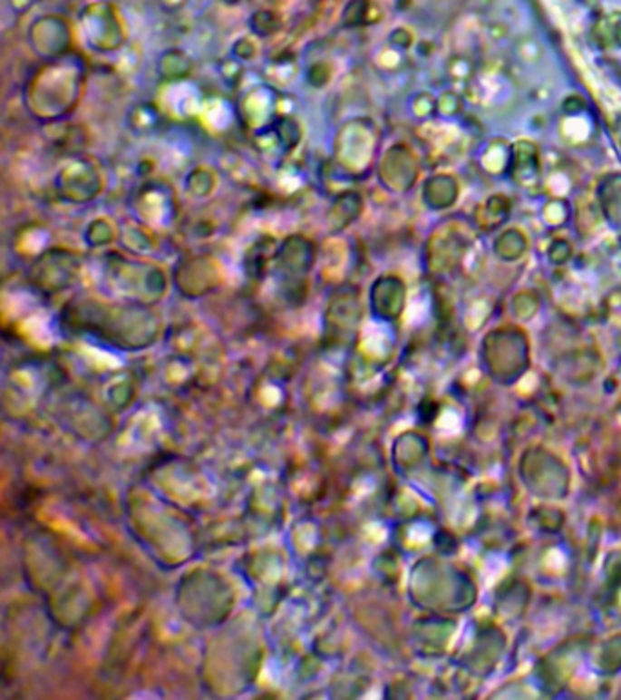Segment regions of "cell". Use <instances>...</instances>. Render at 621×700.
<instances>
[{"label": "cell", "instance_id": "obj_1", "mask_svg": "<svg viewBox=\"0 0 621 700\" xmlns=\"http://www.w3.org/2000/svg\"><path fill=\"white\" fill-rule=\"evenodd\" d=\"M86 73L75 61H61L35 73L26 86V108L41 121L70 115L82 95Z\"/></svg>", "mask_w": 621, "mask_h": 700}, {"label": "cell", "instance_id": "obj_2", "mask_svg": "<svg viewBox=\"0 0 621 700\" xmlns=\"http://www.w3.org/2000/svg\"><path fill=\"white\" fill-rule=\"evenodd\" d=\"M104 276L115 290H122V296H141L142 303L155 301L166 288V277L159 267L131 261L121 254H108L104 258Z\"/></svg>", "mask_w": 621, "mask_h": 700}, {"label": "cell", "instance_id": "obj_3", "mask_svg": "<svg viewBox=\"0 0 621 700\" xmlns=\"http://www.w3.org/2000/svg\"><path fill=\"white\" fill-rule=\"evenodd\" d=\"M57 194L68 203H88L102 190V178L99 168L88 159H75L68 162L55 180Z\"/></svg>", "mask_w": 621, "mask_h": 700}, {"label": "cell", "instance_id": "obj_4", "mask_svg": "<svg viewBox=\"0 0 621 700\" xmlns=\"http://www.w3.org/2000/svg\"><path fill=\"white\" fill-rule=\"evenodd\" d=\"M81 270V259L66 248H48L34 263L30 276L41 288L63 290L70 287Z\"/></svg>", "mask_w": 621, "mask_h": 700}, {"label": "cell", "instance_id": "obj_5", "mask_svg": "<svg viewBox=\"0 0 621 700\" xmlns=\"http://www.w3.org/2000/svg\"><path fill=\"white\" fill-rule=\"evenodd\" d=\"M135 210L141 221L151 227H164L171 223L175 214V199L170 189L162 185H148L137 196Z\"/></svg>", "mask_w": 621, "mask_h": 700}, {"label": "cell", "instance_id": "obj_6", "mask_svg": "<svg viewBox=\"0 0 621 700\" xmlns=\"http://www.w3.org/2000/svg\"><path fill=\"white\" fill-rule=\"evenodd\" d=\"M276 261L281 272L290 276L305 274L315 261V245L303 236H292L285 239L276 250Z\"/></svg>", "mask_w": 621, "mask_h": 700}, {"label": "cell", "instance_id": "obj_7", "mask_svg": "<svg viewBox=\"0 0 621 700\" xmlns=\"http://www.w3.org/2000/svg\"><path fill=\"white\" fill-rule=\"evenodd\" d=\"M361 210H363V201H361L359 194H355V192L339 194L334 199V203L328 210V216H326L330 232L344 230L348 225H352L359 218Z\"/></svg>", "mask_w": 621, "mask_h": 700}, {"label": "cell", "instance_id": "obj_8", "mask_svg": "<svg viewBox=\"0 0 621 700\" xmlns=\"http://www.w3.org/2000/svg\"><path fill=\"white\" fill-rule=\"evenodd\" d=\"M216 189V178L210 170L197 168L193 170L186 180V190L195 198H206L210 196Z\"/></svg>", "mask_w": 621, "mask_h": 700}, {"label": "cell", "instance_id": "obj_9", "mask_svg": "<svg viewBox=\"0 0 621 700\" xmlns=\"http://www.w3.org/2000/svg\"><path fill=\"white\" fill-rule=\"evenodd\" d=\"M117 232H115V227L106 221L104 218H99L95 221L90 223V227L86 228V243L99 248V247H108L110 243H113L117 239Z\"/></svg>", "mask_w": 621, "mask_h": 700}, {"label": "cell", "instance_id": "obj_10", "mask_svg": "<svg viewBox=\"0 0 621 700\" xmlns=\"http://www.w3.org/2000/svg\"><path fill=\"white\" fill-rule=\"evenodd\" d=\"M276 141L285 148L292 150L301 141V126L292 117H279L274 122Z\"/></svg>", "mask_w": 621, "mask_h": 700}, {"label": "cell", "instance_id": "obj_11", "mask_svg": "<svg viewBox=\"0 0 621 700\" xmlns=\"http://www.w3.org/2000/svg\"><path fill=\"white\" fill-rule=\"evenodd\" d=\"M122 243L133 250V252H148L153 248V238L150 232H146L144 228H139V227H131L128 225L122 232Z\"/></svg>", "mask_w": 621, "mask_h": 700}]
</instances>
